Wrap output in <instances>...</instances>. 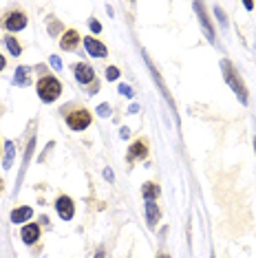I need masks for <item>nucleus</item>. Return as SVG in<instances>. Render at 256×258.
Segmentation results:
<instances>
[{
  "label": "nucleus",
  "mask_w": 256,
  "mask_h": 258,
  "mask_svg": "<svg viewBox=\"0 0 256 258\" xmlns=\"http://www.w3.org/2000/svg\"><path fill=\"white\" fill-rule=\"evenodd\" d=\"M221 69H223V75H225V82L232 86V91L238 95V100L245 104V102H247V88H245V84H243V80L238 77L237 69H234L228 60H223V62H221Z\"/></svg>",
  "instance_id": "obj_1"
},
{
  "label": "nucleus",
  "mask_w": 256,
  "mask_h": 258,
  "mask_svg": "<svg viewBox=\"0 0 256 258\" xmlns=\"http://www.w3.org/2000/svg\"><path fill=\"white\" fill-rule=\"evenodd\" d=\"M60 93H62V84L55 80V77L47 75V77H42V80L38 82V95L42 97L44 102L57 100V97H60Z\"/></svg>",
  "instance_id": "obj_2"
},
{
  "label": "nucleus",
  "mask_w": 256,
  "mask_h": 258,
  "mask_svg": "<svg viewBox=\"0 0 256 258\" xmlns=\"http://www.w3.org/2000/svg\"><path fill=\"white\" fill-rule=\"evenodd\" d=\"M67 121H69V128L84 130L91 124V115H89V110H75V113H71L67 117Z\"/></svg>",
  "instance_id": "obj_3"
},
{
  "label": "nucleus",
  "mask_w": 256,
  "mask_h": 258,
  "mask_svg": "<svg viewBox=\"0 0 256 258\" xmlns=\"http://www.w3.org/2000/svg\"><path fill=\"white\" fill-rule=\"evenodd\" d=\"M55 207H57V214H60L64 221L73 219V201L69 199V196H60V199L55 201Z\"/></svg>",
  "instance_id": "obj_4"
},
{
  "label": "nucleus",
  "mask_w": 256,
  "mask_h": 258,
  "mask_svg": "<svg viewBox=\"0 0 256 258\" xmlns=\"http://www.w3.org/2000/svg\"><path fill=\"white\" fill-rule=\"evenodd\" d=\"M73 73H75V80L82 82V84H89V82H93V77H95L93 69H91L89 64H84V62L75 64V67H73Z\"/></svg>",
  "instance_id": "obj_5"
},
{
  "label": "nucleus",
  "mask_w": 256,
  "mask_h": 258,
  "mask_svg": "<svg viewBox=\"0 0 256 258\" xmlns=\"http://www.w3.org/2000/svg\"><path fill=\"white\" fill-rule=\"evenodd\" d=\"M5 27L9 29V31H20V29L27 27V16L20 14V11H16V14H9V18L5 20Z\"/></svg>",
  "instance_id": "obj_6"
},
{
  "label": "nucleus",
  "mask_w": 256,
  "mask_h": 258,
  "mask_svg": "<svg viewBox=\"0 0 256 258\" xmlns=\"http://www.w3.org/2000/svg\"><path fill=\"white\" fill-rule=\"evenodd\" d=\"M84 47H86V51H89L91 55H95V57H104V55H106V47L100 42V40L86 38V40H84Z\"/></svg>",
  "instance_id": "obj_7"
},
{
  "label": "nucleus",
  "mask_w": 256,
  "mask_h": 258,
  "mask_svg": "<svg viewBox=\"0 0 256 258\" xmlns=\"http://www.w3.org/2000/svg\"><path fill=\"white\" fill-rule=\"evenodd\" d=\"M38 239H40V225H34V223L24 225V227H22V241H24V243L31 245V243H36Z\"/></svg>",
  "instance_id": "obj_8"
},
{
  "label": "nucleus",
  "mask_w": 256,
  "mask_h": 258,
  "mask_svg": "<svg viewBox=\"0 0 256 258\" xmlns=\"http://www.w3.org/2000/svg\"><path fill=\"white\" fill-rule=\"evenodd\" d=\"M77 42H80V35H77V31H67V34L62 35V40H60V47L64 49V51H71V49H75L77 47Z\"/></svg>",
  "instance_id": "obj_9"
},
{
  "label": "nucleus",
  "mask_w": 256,
  "mask_h": 258,
  "mask_svg": "<svg viewBox=\"0 0 256 258\" xmlns=\"http://www.w3.org/2000/svg\"><path fill=\"white\" fill-rule=\"evenodd\" d=\"M195 9H197V14H199V20H201V24H203V31H205V35H208V40L214 42V29H212V24L208 22V16L203 14V5H195Z\"/></svg>",
  "instance_id": "obj_10"
},
{
  "label": "nucleus",
  "mask_w": 256,
  "mask_h": 258,
  "mask_svg": "<svg viewBox=\"0 0 256 258\" xmlns=\"http://www.w3.org/2000/svg\"><path fill=\"white\" fill-rule=\"evenodd\" d=\"M159 216H162V210H159L152 201H148V203H146V221H148V225H157Z\"/></svg>",
  "instance_id": "obj_11"
},
{
  "label": "nucleus",
  "mask_w": 256,
  "mask_h": 258,
  "mask_svg": "<svg viewBox=\"0 0 256 258\" xmlns=\"http://www.w3.org/2000/svg\"><path fill=\"white\" fill-rule=\"evenodd\" d=\"M31 214H34V210L31 207H16L14 212H11V221L14 223H22V221H27V219H31Z\"/></svg>",
  "instance_id": "obj_12"
},
{
  "label": "nucleus",
  "mask_w": 256,
  "mask_h": 258,
  "mask_svg": "<svg viewBox=\"0 0 256 258\" xmlns=\"http://www.w3.org/2000/svg\"><path fill=\"white\" fill-rule=\"evenodd\" d=\"M146 153H148L146 143L137 141V143H133V146H130V150H128V157H130V159H142V157H146Z\"/></svg>",
  "instance_id": "obj_13"
},
{
  "label": "nucleus",
  "mask_w": 256,
  "mask_h": 258,
  "mask_svg": "<svg viewBox=\"0 0 256 258\" xmlns=\"http://www.w3.org/2000/svg\"><path fill=\"white\" fill-rule=\"evenodd\" d=\"M142 192H144V199L146 201H155L157 196H159V186H157V183H144Z\"/></svg>",
  "instance_id": "obj_14"
},
{
  "label": "nucleus",
  "mask_w": 256,
  "mask_h": 258,
  "mask_svg": "<svg viewBox=\"0 0 256 258\" xmlns=\"http://www.w3.org/2000/svg\"><path fill=\"white\" fill-rule=\"evenodd\" d=\"M5 148H7V155H5V170H9L11 163H14V143L7 141V143H5Z\"/></svg>",
  "instance_id": "obj_15"
},
{
  "label": "nucleus",
  "mask_w": 256,
  "mask_h": 258,
  "mask_svg": "<svg viewBox=\"0 0 256 258\" xmlns=\"http://www.w3.org/2000/svg\"><path fill=\"white\" fill-rule=\"evenodd\" d=\"M5 44L9 47V51L14 53V55H20V51H22V49H20V44L16 42V38H11V35H7V38H5Z\"/></svg>",
  "instance_id": "obj_16"
},
{
  "label": "nucleus",
  "mask_w": 256,
  "mask_h": 258,
  "mask_svg": "<svg viewBox=\"0 0 256 258\" xmlns=\"http://www.w3.org/2000/svg\"><path fill=\"white\" fill-rule=\"evenodd\" d=\"M27 80H29L27 69H22V67H20L18 71H16V84H18V86H24V84H27Z\"/></svg>",
  "instance_id": "obj_17"
},
{
  "label": "nucleus",
  "mask_w": 256,
  "mask_h": 258,
  "mask_svg": "<svg viewBox=\"0 0 256 258\" xmlns=\"http://www.w3.org/2000/svg\"><path fill=\"white\" fill-rule=\"evenodd\" d=\"M106 77H109V80H117V77H119V69L109 67V69H106Z\"/></svg>",
  "instance_id": "obj_18"
},
{
  "label": "nucleus",
  "mask_w": 256,
  "mask_h": 258,
  "mask_svg": "<svg viewBox=\"0 0 256 258\" xmlns=\"http://www.w3.org/2000/svg\"><path fill=\"white\" fill-rule=\"evenodd\" d=\"M89 27H91V29H93L95 34H97V31H102V24H100V22H97V20H93V18H91V20H89Z\"/></svg>",
  "instance_id": "obj_19"
},
{
  "label": "nucleus",
  "mask_w": 256,
  "mask_h": 258,
  "mask_svg": "<svg viewBox=\"0 0 256 258\" xmlns=\"http://www.w3.org/2000/svg\"><path fill=\"white\" fill-rule=\"evenodd\" d=\"M119 93H122V95H128V97L133 95V91H130V88H128L126 84H122V86H119Z\"/></svg>",
  "instance_id": "obj_20"
},
{
  "label": "nucleus",
  "mask_w": 256,
  "mask_h": 258,
  "mask_svg": "<svg viewBox=\"0 0 256 258\" xmlns=\"http://www.w3.org/2000/svg\"><path fill=\"white\" fill-rule=\"evenodd\" d=\"M97 113H100L102 115V117H109V113H110V110H109V106H100V108H97Z\"/></svg>",
  "instance_id": "obj_21"
},
{
  "label": "nucleus",
  "mask_w": 256,
  "mask_h": 258,
  "mask_svg": "<svg viewBox=\"0 0 256 258\" xmlns=\"http://www.w3.org/2000/svg\"><path fill=\"white\" fill-rule=\"evenodd\" d=\"M51 64H53V69H60V67H62L60 57H57V55H51Z\"/></svg>",
  "instance_id": "obj_22"
},
{
  "label": "nucleus",
  "mask_w": 256,
  "mask_h": 258,
  "mask_svg": "<svg viewBox=\"0 0 256 258\" xmlns=\"http://www.w3.org/2000/svg\"><path fill=\"white\" fill-rule=\"evenodd\" d=\"M104 177L109 179V181H113V170H110V168H106V170H104Z\"/></svg>",
  "instance_id": "obj_23"
},
{
  "label": "nucleus",
  "mask_w": 256,
  "mask_h": 258,
  "mask_svg": "<svg viewBox=\"0 0 256 258\" xmlns=\"http://www.w3.org/2000/svg\"><path fill=\"white\" fill-rule=\"evenodd\" d=\"M2 69H5V57L0 55V71H2Z\"/></svg>",
  "instance_id": "obj_24"
},
{
  "label": "nucleus",
  "mask_w": 256,
  "mask_h": 258,
  "mask_svg": "<svg viewBox=\"0 0 256 258\" xmlns=\"http://www.w3.org/2000/svg\"><path fill=\"white\" fill-rule=\"evenodd\" d=\"M95 258H104V252H97V254H95Z\"/></svg>",
  "instance_id": "obj_25"
},
{
  "label": "nucleus",
  "mask_w": 256,
  "mask_h": 258,
  "mask_svg": "<svg viewBox=\"0 0 256 258\" xmlns=\"http://www.w3.org/2000/svg\"><path fill=\"white\" fill-rule=\"evenodd\" d=\"M157 258H168V256H166V254H162V256H157Z\"/></svg>",
  "instance_id": "obj_26"
},
{
  "label": "nucleus",
  "mask_w": 256,
  "mask_h": 258,
  "mask_svg": "<svg viewBox=\"0 0 256 258\" xmlns=\"http://www.w3.org/2000/svg\"><path fill=\"white\" fill-rule=\"evenodd\" d=\"M0 188H2V181H0Z\"/></svg>",
  "instance_id": "obj_27"
}]
</instances>
